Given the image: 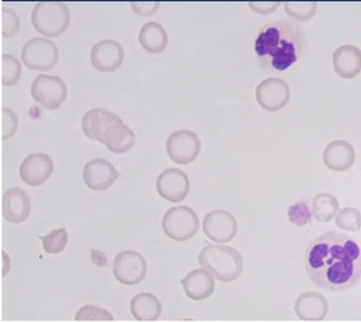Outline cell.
<instances>
[{"label":"cell","mask_w":361,"mask_h":322,"mask_svg":"<svg viewBox=\"0 0 361 322\" xmlns=\"http://www.w3.org/2000/svg\"><path fill=\"white\" fill-rule=\"evenodd\" d=\"M59 49L54 41L35 37L23 47L22 62L30 70L47 72L54 69L59 61Z\"/></svg>","instance_id":"8992f818"},{"label":"cell","mask_w":361,"mask_h":322,"mask_svg":"<svg viewBox=\"0 0 361 322\" xmlns=\"http://www.w3.org/2000/svg\"><path fill=\"white\" fill-rule=\"evenodd\" d=\"M22 66L17 57L12 54L2 56V85L11 87L20 79Z\"/></svg>","instance_id":"484cf974"},{"label":"cell","mask_w":361,"mask_h":322,"mask_svg":"<svg viewBox=\"0 0 361 322\" xmlns=\"http://www.w3.org/2000/svg\"><path fill=\"white\" fill-rule=\"evenodd\" d=\"M198 215L187 206H177L164 213L163 228L164 233L172 240L183 242L191 240L199 230Z\"/></svg>","instance_id":"5b68a950"},{"label":"cell","mask_w":361,"mask_h":322,"mask_svg":"<svg viewBox=\"0 0 361 322\" xmlns=\"http://www.w3.org/2000/svg\"><path fill=\"white\" fill-rule=\"evenodd\" d=\"M76 321H113L114 318L105 309L94 305H85L79 309L75 316Z\"/></svg>","instance_id":"4dcf8cb0"},{"label":"cell","mask_w":361,"mask_h":322,"mask_svg":"<svg viewBox=\"0 0 361 322\" xmlns=\"http://www.w3.org/2000/svg\"><path fill=\"white\" fill-rule=\"evenodd\" d=\"M54 161L44 153H35L23 161L19 166V175L22 181L29 186L37 187L44 185L53 175Z\"/></svg>","instance_id":"4fadbf2b"},{"label":"cell","mask_w":361,"mask_h":322,"mask_svg":"<svg viewBox=\"0 0 361 322\" xmlns=\"http://www.w3.org/2000/svg\"><path fill=\"white\" fill-rule=\"evenodd\" d=\"M132 8L135 14L144 16V17H149L156 14L158 9L160 8L159 2H133L132 3Z\"/></svg>","instance_id":"836d02e7"},{"label":"cell","mask_w":361,"mask_h":322,"mask_svg":"<svg viewBox=\"0 0 361 322\" xmlns=\"http://www.w3.org/2000/svg\"><path fill=\"white\" fill-rule=\"evenodd\" d=\"M281 6V2H250V8L255 13L259 15H269L271 13L275 12L279 6Z\"/></svg>","instance_id":"e575fe53"},{"label":"cell","mask_w":361,"mask_h":322,"mask_svg":"<svg viewBox=\"0 0 361 322\" xmlns=\"http://www.w3.org/2000/svg\"><path fill=\"white\" fill-rule=\"evenodd\" d=\"M200 265L209 270L221 283H231L241 275L244 260L234 247L225 244H208L199 254Z\"/></svg>","instance_id":"3957f363"},{"label":"cell","mask_w":361,"mask_h":322,"mask_svg":"<svg viewBox=\"0 0 361 322\" xmlns=\"http://www.w3.org/2000/svg\"><path fill=\"white\" fill-rule=\"evenodd\" d=\"M286 14L295 20L301 22L310 21L314 18L317 11L316 2H286L285 4Z\"/></svg>","instance_id":"4316f807"},{"label":"cell","mask_w":361,"mask_h":322,"mask_svg":"<svg viewBox=\"0 0 361 322\" xmlns=\"http://www.w3.org/2000/svg\"><path fill=\"white\" fill-rule=\"evenodd\" d=\"M306 273L316 286L341 292L361 278V249L350 235L327 231L309 244L305 253Z\"/></svg>","instance_id":"6da1fadb"},{"label":"cell","mask_w":361,"mask_h":322,"mask_svg":"<svg viewBox=\"0 0 361 322\" xmlns=\"http://www.w3.org/2000/svg\"><path fill=\"white\" fill-rule=\"evenodd\" d=\"M191 189L188 175L180 168L164 170L157 180V190L161 197L178 204L188 196Z\"/></svg>","instance_id":"7c38bea8"},{"label":"cell","mask_w":361,"mask_h":322,"mask_svg":"<svg viewBox=\"0 0 361 322\" xmlns=\"http://www.w3.org/2000/svg\"><path fill=\"white\" fill-rule=\"evenodd\" d=\"M130 311L138 321H154L162 314V304L156 295L141 292L132 299Z\"/></svg>","instance_id":"cb8c5ba5"},{"label":"cell","mask_w":361,"mask_h":322,"mask_svg":"<svg viewBox=\"0 0 361 322\" xmlns=\"http://www.w3.org/2000/svg\"><path fill=\"white\" fill-rule=\"evenodd\" d=\"M340 209V202L331 193L321 192L315 195L312 204V215L322 223L334 220Z\"/></svg>","instance_id":"d4e9b609"},{"label":"cell","mask_w":361,"mask_h":322,"mask_svg":"<svg viewBox=\"0 0 361 322\" xmlns=\"http://www.w3.org/2000/svg\"><path fill=\"white\" fill-rule=\"evenodd\" d=\"M35 30L47 37H58L69 27L71 15L62 2L44 1L35 6L31 17Z\"/></svg>","instance_id":"277c9868"},{"label":"cell","mask_w":361,"mask_h":322,"mask_svg":"<svg viewBox=\"0 0 361 322\" xmlns=\"http://www.w3.org/2000/svg\"><path fill=\"white\" fill-rule=\"evenodd\" d=\"M146 260L140 253L133 250L118 253L113 261V275L121 283L135 285L147 275Z\"/></svg>","instance_id":"9c48e42d"},{"label":"cell","mask_w":361,"mask_h":322,"mask_svg":"<svg viewBox=\"0 0 361 322\" xmlns=\"http://www.w3.org/2000/svg\"><path fill=\"white\" fill-rule=\"evenodd\" d=\"M43 247L47 254H56L63 252L68 244L69 237L66 228H59L41 237Z\"/></svg>","instance_id":"f1b7e54d"},{"label":"cell","mask_w":361,"mask_h":322,"mask_svg":"<svg viewBox=\"0 0 361 322\" xmlns=\"http://www.w3.org/2000/svg\"><path fill=\"white\" fill-rule=\"evenodd\" d=\"M185 294L193 301H203L211 297L215 289L212 273L205 268L193 270L180 281Z\"/></svg>","instance_id":"ffe728a7"},{"label":"cell","mask_w":361,"mask_h":322,"mask_svg":"<svg viewBox=\"0 0 361 322\" xmlns=\"http://www.w3.org/2000/svg\"><path fill=\"white\" fill-rule=\"evenodd\" d=\"M288 215L290 222L298 227L307 226L312 220V209L306 202H298L290 205Z\"/></svg>","instance_id":"f546056e"},{"label":"cell","mask_w":361,"mask_h":322,"mask_svg":"<svg viewBox=\"0 0 361 322\" xmlns=\"http://www.w3.org/2000/svg\"><path fill=\"white\" fill-rule=\"evenodd\" d=\"M137 137L133 130L119 118L109 125L103 137L102 144L112 153L122 154L128 152L135 146Z\"/></svg>","instance_id":"7402d4cb"},{"label":"cell","mask_w":361,"mask_h":322,"mask_svg":"<svg viewBox=\"0 0 361 322\" xmlns=\"http://www.w3.org/2000/svg\"><path fill=\"white\" fill-rule=\"evenodd\" d=\"M18 128V118L15 112L8 108L2 109V140H11Z\"/></svg>","instance_id":"1f68e13d"},{"label":"cell","mask_w":361,"mask_h":322,"mask_svg":"<svg viewBox=\"0 0 361 322\" xmlns=\"http://www.w3.org/2000/svg\"><path fill=\"white\" fill-rule=\"evenodd\" d=\"M2 214L12 224H21L27 220L31 212L30 198L20 188L8 189L3 195Z\"/></svg>","instance_id":"2e32d148"},{"label":"cell","mask_w":361,"mask_h":322,"mask_svg":"<svg viewBox=\"0 0 361 322\" xmlns=\"http://www.w3.org/2000/svg\"><path fill=\"white\" fill-rule=\"evenodd\" d=\"M322 160L329 170L343 173L350 169L355 163V149L350 142L334 140L325 147Z\"/></svg>","instance_id":"e0dca14e"},{"label":"cell","mask_w":361,"mask_h":322,"mask_svg":"<svg viewBox=\"0 0 361 322\" xmlns=\"http://www.w3.org/2000/svg\"><path fill=\"white\" fill-rule=\"evenodd\" d=\"M141 47L149 54H161L169 46V34L162 25L149 22L142 27L138 35Z\"/></svg>","instance_id":"603a6c76"},{"label":"cell","mask_w":361,"mask_h":322,"mask_svg":"<svg viewBox=\"0 0 361 322\" xmlns=\"http://www.w3.org/2000/svg\"><path fill=\"white\" fill-rule=\"evenodd\" d=\"M335 223L341 230L356 232L361 228V213L359 209L346 207L338 211Z\"/></svg>","instance_id":"83f0119b"},{"label":"cell","mask_w":361,"mask_h":322,"mask_svg":"<svg viewBox=\"0 0 361 322\" xmlns=\"http://www.w3.org/2000/svg\"><path fill=\"white\" fill-rule=\"evenodd\" d=\"M295 311L301 321H324L329 312L328 301L320 292H306L295 299Z\"/></svg>","instance_id":"ac0fdd59"},{"label":"cell","mask_w":361,"mask_h":322,"mask_svg":"<svg viewBox=\"0 0 361 322\" xmlns=\"http://www.w3.org/2000/svg\"><path fill=\"white\" fill-rule=\"evenodd\" d=\"M31 95L42 107L56 111L66 101L67 85L60 77L39 74L32 83Z\"/></svg>","instance_id":"52a82bcc"},{"label":"cell","mask_w":361,"mask_h":322,"mask_svg":"<svg viewBox=\"0 0 361 322\" xmlns=\"http://www.w3.org/2000/svg\"><path fill=\"white\" fill-rule=\"evenodd\" d=\"M119 173L109 161L96 159L87 163L83 169V181L88 188L102 192L111 188Z\"/></svg>","instance_id":"9a60e30c"},{"label":"cell","mask_w":361,"mask_h":322,"mask_svg":"<svg viewBox=\"0 0 361 322\" xmlns=\"http://www.w3.org/2000/svg\"><path fill=\"white\" fill-rule=\"evenodd\" d=\"M202 230L205 236L215 243L231 242L238 234V221L224 209H215L205 216Z\"/></svg>","instance_id":"30bf717a"},{"label":"cell","mask_w":361,"mask_h":322,"mask_svg":"<svg viewBox=\"0 0 361 322\" xmlns=\"http://www.w3.org/2000/svg\"><path fill=\"white\" fill-rule=\"evenodd\" d=\"M121 118L118 115L105 109L96 108L87 111L83 116L82 128L83 133L90 140L102 144L103 137L109 125Z\"/></svg>","instance_id":"44dd1931"},{"label":"cell","mask_w":361,"mask_h":322,"mask_svg":"<svg viewBox=\"0 0 361 322\" xmlns=\"http://www.w3.org/2000/svg\"><path fill=\"white\" fill-rule=\"evenodd\" d=\"M202 151L198 135L191 130H177L166 141V152L171 159L180 166L195 162Z\"/></svg>","instance_id":"ba28073f"},{"label":"cell","mask_w":361,"mask_h":322,"mask_svg":"<svg viewBox=\"0 0 361 322\" xmlns=\"http://www.w3.org/2000/svg\"><path fill=\"white\" fill-rule=\"evenodd\" d=\"M123 47L118 42L105 39L98 42L90 51V62L102 73H113L121 68L124 62Z\"/></svg>","instance_id":"5bb4252c"},{"label":"cell","mask_w":361,"mask_h":322,"mask_svg":"<svg viewBox=\"0 0 361 322\" xmlns=\"http://www.w3.org/2000/svg\"><path fill=\"white\" fill-rule=\"evenodd\" d=\"M20 29V22L15 12L11 9H2V35L4 37H12Z\"/></svg>","instance_id":"d6a6232c"},{"label":"cell","mask_w":361,"mask_h":322,"mask_svg":"<svg viewBox=\"0 0 361 322\" xmlns=\"http://www.w3.org/2000/svg\"><path fill=\"white\" fill-rule=\"evenodd\" d=\"M291 98L288 83L279 78L264 80L257 85L256 99L261 108L269 112L281 111Z\"/></svg>","instance_id":"8fae6325"},{"label":"cell","mask_w":361,"mask_h":322,"mask_svg":"<svg viewBox=\"0 0 361 322\" xmlns=\"http://www.w3.org/2000/svg\"><path fill=\"white\" fill-rule=\"evenodd\" d=\"M304 35L298 25L277 21L261 29L255 51L264 66L283 72L298 62Z\"/></svg>","instance_id":"7a4b0ae2"},{"label":"cell","mask_w":361,"mask_h":322,"mask_svg":"<svg viewBox=\"0 0 361 322\" xmlns=\"http://www.w3.org/2000/svg\"><path fill=\"white\" fill-rule=\"evenodd\" d=\"M334 72L344 80H353L361 73V50L359 47L344 44L334 51Z\"/></svg>","instance_id":"d6986e66"}]
</instances>
